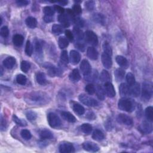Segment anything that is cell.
<instances>
[{
    "label": "cell",
    "instance_id": "cell-8",
    "mask_svg": "<svg viewBox=\"0 0 153 153\" xmlns=\"http://www.w3.org/2000/svg\"><path fill=\"white\" fill-rule=\"evenodd\" d=\"M80 69L84 76H87L91 72V67L89 62L86 59H83L80 63Z\"/></svg>",
    "mask_w": 153,
    "mask_h": 153
},
{
    "label": "cell",
    "instance_id": "cell-9",
    "mask_svg": "<svg viewBox=\"0 0 153 153\" xmlns=\"http://www.w3.org/2000/svg\"><path fill=\"white\" fill-rule=\"evenodd\" d=\"M117 120L118 123L125 124L126 126H131L133 123L132 118L124 114H120L118 115Z\"/></svg>",
    "mask_w": 153,
    "mask_h": 153
},
{
    "label": "cell",
    "instance_id": "cell-3",
    "mask_svg": "<svg viewBox=\"0 0 153 153\" xmlns=\"http://www.w3.org/2000/svg\"><path fill=\"white\" fill-rule=\"evenodd\" d=\"M152 84L151 82H145L143 83L142 89V96L145 100H149L152 95Z\"/></svg>",
    "mask_w": 153,
    "mask_h": 153
},
{
    "label": "cell",
    "instance_id": "cell-42",
    "mask_svg": "<svg viewBox=\"0 0 153 153\" xmlns=\"http://www.w3.org/2000/svg\"><path fill=\"white\" fill-rule=\"evenodd\" d=\"M60 62L63 65H67L69 62V57L68 56L67 51L63 50L60 54Z\"/></svg>",
    "mask_w": 153,
    "mask_h": 153
},
{
    "label": "cell",
    "instance_id": "cell-56",
    "mask_svg": "<svg viewBox=\"0 0 153 153\" xmlns=\"http://www.w3.org/2000/svg\"><path fill=\"white\" fill-rule=\"evenodd\" d=\"M7 122L5 120L4 118L2 115H1V131H4L7 128Z\"/></svg>",
    "mask_w": 153,
    "mask_h": 153
},
{
    "label": "cell",
    "instance_id": "cell-40",
    "mask_svg": "<svg viewBox=\"0 0 153 153\" xmlns=\"http://www.w3.org/2000/svg\"><path fill=\"white\" fill-rule=\"evenodd\" d=\"M95 92H96L97 96L100 100H103L105 99V92L104 88H103L100 85H97Z\"/></svg>",
    "mask_w": 153,
    "mask_h": 153
},
{
    "label": "cell",
    "instance_id": "cell-14",
    "mask_svg": "<svg viewBox=\"0 0 153 153\" xmlns=\"http://www.w3.org/2000/svg\"><path fill=\"white\" fill-rule=\"evenodd\" d=\"M69 59L72 65H75L79 62L81 60V55L77 51L74 50H71L69 53Z\"/></svg>",
    "mask_w": 153,
    "mask_h": 153
},
{
    "label": "cell",
    "instance_id": "cell-51",
    "mask_svg": "<svg viewBox=\"0 0 153 153\" xmlns=\"http://www.w3.org/2000/svg\"><path fill=\"white\" fill-rule=\"evenodd\" d=\"M94 5L95 2L94 1H87L84 4L85 8L88 11H92L94 8Z\"/></svg>",
    "mask_w": 153,
    "mask_h": 153
},
{
    "label": "cell",
    "instance_id": "cell-55",
    "mask_svg": "<svg viewBox=\"0 0 153 153\" xmlns=\"http://www.w3.org/2000/svg\"><path fill=\"white\" fill-rule=\"evenodd\" d=\"M65 34L66 38L68 39V40H69L70 41H72L74 40V34H73L72 32H71L70 30L66 29L65 31Z\"/></svg>",
    "mask_w": 153,
    "mask_h": 153
},
{
    "label": "cell",
    "instance_id": "cell-19",
    "mask_svg": "<svg viewBox=\"0 0 153 153\" xmlns=\"http://www.w3.org/2000/svg\"><path fill=\"white\" fill-rule=\"evenodd\" d=\"M87 56L91 60H95L98 58V52L97 50L93 47H89L87 49Z\"/></svg>",
    "mask_w": 153,
    "mask_h": 153
},
{
    "label": "cell",
    "instance_id": "cell-52",
    "mask_svg": "<svg viewBox=\"0 0 153 153\" xmlns=\"http://www.w3.org/2000/svg\"><path fill=\"white\" fill-rule=\"evenodd\" d=\"M0 34L3 38H7L9 35V29L7 26H4L1 28Z\"/></svg>",
    "mask_w": 153,
    "mask_h": 153
},
{
    "label": "cell",
    "instance_id": "cell-1",
    "mask_svg": "<svg viewBox=\"0 0 153 153\" xmlns=\"http://www.w3.org/2000/svg\"><path fill=\"white\" fill-rule=\"evenodd\" d=\"M27 100H28L29 103L33 105H42L48 103L49 97L44 92L40 91H32L29 94Z\"/></svg>",
    "mask_w": 153,
    "mask_h": 153
},
{
    "label": "cell",
    "instance_id": "cell-23",
    "mask_svg": "<svg viewBox=\"0 0 153 153\" xmlns=\"http://www.w3.org/2000/svg\"><path fill=\"white\" fill-rule=\"evenodd\" d=\"M119 93L123 97L127 96L129 95V86L126 83H121L119 87Z\"/></svg>",
    "mask_w": 153,
    "mask_h": 153
},
{
    "label": "cell",
    "instance_id": "cell-21",
    "mask_svg": "<svg viewBox=\"0 0 153 153\" xmlns=\"http://www.w3.org/2000/svg\"><path fill=\"white\" fill-rule=\"evenodd\" d=\"M70 20L71 19H69V17L66 14H60L58 16L59 22L62 23V26H63V27H68L69 26Z\"/></svg>",
    "mask_w": 153,
    "mask_h": 153
},
{
    "label": "cell",
    "instance_id": "cell-13",
    "mask_svg": "<svg viewBox=\"0 0 153 153\" xmlns=\"http://www.w3.org/2000/svg\"><path fill=\"white\" fill-rule=\"evenodd\" d=\"M33 48L35 51V56L38 58H42L43 56L42 53V47L41 44V43L36 39H35L33 41Z\"/></svg>",
    "mask_w": 153,
    "mask_h": 153
},
{
    "label": "cell",
    "instance_id": "cell-2",
    "mask_svg": "<svg viewBox=\"0 0 153 153\" xmlns=\"http://www.w3.org/2000/svg\"><path fill=\"white\" fill-rule=\"evenodd\" d=\"M118 107L120 110L131 112L134 109V104L131 100L126 97H123L119 100L118 102Z\"/></svg>",
    "mask_w": 153,
    "mask_h": 153
},
{
    "label": "cell",
    "instance_id": "cell-26",
    "mask_svg": "<svg viewBox=\"0 0 153 153\" xmlns=\"http://www.w3.org/2000/svg\"><path fill=\"white\" fill-rule=\"evenodd\" d=\"M25 23L27 27L29 28L33 29L37 26V20L36 19L32 16L27 17L25 20Z\"/></svg>",
    "mask_w": 153,
    "mask_h": 153
},
{
    "label": "cell",
    "instance_id": "cell-54",
    "mask_svg": "<svg viewBox=\"0 0 153 153\" xmlns=\"http://www.w3.org/2000/svg\"><path fill=\"white\" fill-rule=\"evenodd\" d=\"M72 10L74 12V13L76 14H79L82 13L81 7L78 4H74V5L73 6V8H72Z\"/></svg>",
    "mask_w": 153,
    "mask_h": 153
},
{
    "label": "cell",
    "instance_id": "cell-48",
    "mask_svg": "<svg viewBox=\"0 0 153 153\" xmlns=\"http://www.w3.org/2000/svg\"><path fill=\"white\" fill-rule=\"evenodd\" d=\"M43 11L45 16L52 17L54 14V10L51 7L49 6L44 7L43 8Z\"/></svg>",
    "mask_w": 153,
    "mask_h": 153
},
{
    "label": "cell",
    "instance_id": "cell-46",
    "mask_svg": "<svg viewBox=\"0 0 153 153\" xmlns=\"http://www.w3.org/2000/svg\"><path fill=\"white\" fill-rule=\"evenodd\" d=\"M13 120L17 125L20 126H25L27 125V123L26 122L25 120L19 118L14 114L13 115Z\"/></svg>",
    "mask_w": 153,
    "mask_h": 153
},
{
    "label": "cell",
    "instance_id": "cell-17",
    "mask_svg": "<svg viewBox=\"0 0 153 153\" xmlns=\"http://www.w3.org/2000/svg\"><path fill=\"white\" fill-rule=\"evenodd\" d=\"M140 130L145 133H149L152 130L151 122L149 121H143L140 126Z\"/></svg>",
    "mask_w": 153,
    "mask_h": 153
},
{
    "label": "cell",
    "instance_id": "cell-12",
    "mask_svg": "<svg viewBox=\"0 0 153 153\" xmlns=\"http://www.w3.org/2000/svg\"><path fill=\"white\" fill-rule=\"evenodd\" d=\"M104 90L109 97H114L115 96V90L114 87L111 82H107L105 83Z\"/></svg>",
    "mask_w": 153,
    "mask_h": 153
},
{
    "label": "cell",
    "instance_id": "cell-25",
    "mask_svg": "<svg viewBox=\"0 0 153 153\" xmlns=\"http://www.w3.org/2000/svg\"><path fill=\"white\" fill-rule=\"evenodd\" d=\"M114 75L117 82L121 81L124 78L125 71L121 68H118L114 71Z\"/></svg>",
    "mask_w": 153,
    "mask_h": 153
},
{
    "label": "cell",
    "instance_id": "cell-61",
    "mask_svg": "<svg viewBox=\"0 0 153 153\" xmlns=\"http://www.w3.org/2000/svg\"><path fill=\"white\" fill-rule=\"evenodd\" d=\"M43 19L44 22H45L46 23H50L53 20V19L52 18V17L48 16H44Z\"/></svg>",
    "mask_w": 153,
    "mask_h": 153
},
{
    "label": "cell",
    "instance_id": "cell-28",
    "mask_svg": "<svg viewBox=\"0 0 153 153\" xmlns=\"http://www.w3.org/2000/svg\"><path fill=\"white\" fill-rule=\"evenodd\" d=\"M36 82L40 85H45L47 83V79L44 73L39 72L36 75Z\"/></svg>",
    "mask_w": 153,
    "mask_h": 153
},
{
    "label": "cell",
    "instance_id": "cell-31",
    "mask_svg": "<svg viewBox=\"0 0 153 153\" xmlns=\"http://www.w3.org/2000/svg\"><path fill=\"white\" fill-rule=\"evenodd\" d=\"M40 138L44 139H50L53 137V133L48 129H43L39 133Z\"/></svg>",
    "mask_w": 153,
    "mask_h": 153
},
{
    "label": "cell",
    "instance_id": "cell-45",
    "mask_svg": "<svg viewBox=\"0 0 153 153\" xmlns=\"http://www.w3.org/2000/svg\"><path fill=\"white\" fill-rule=\"evenodd\" d=\"M30 64L27 61L23 60L21 62L20 68L23 72H27L30 69Z\"/></svg>",
    "mask_w": 153,
    "mask_h": 153
},
{
    "label": "cell",
    "instance_id": "cell-20",
    "mask_svg": "<svg viewBox=\"0 0 153 153\" xmlns=\"http://www.w3.org/2000/svg\"><path fill=\"white\" fill-rule=\"evenodd\" d=\"M115 60L117 64L121 68L126 69L128 67V65H129L128 62L127 60V59L124 56H120V55L117 56L115 57Z\"/></svg>",
    "mask_w": 153,
    "mask_h": 153
},
{
    "label": "cell",
    "instance_id": "cell-5",
    "mask_svg": "<svg viewBox=\"0 0 153 153\" xmlns=\"http://www.w3.org/2000/svg\"><path fill=\"white\" fill-rule=\"evenodd\" d=\"M47 121L49 126L52 128H57L61 124V121L57 114L50 112L47 115Z\"/></svg>",
    "mask_w": 153,
    "mask_h": 153
},
{
    "label": "cell",
    "instance_id": "cell-6",
    "mask_svg": "<svg viewBox=\"0 0 153 153\" xmlns=\"http://www.w3.org/2000/svg\"><path fill=\"white\" fill-rule=\"evenodd\" d=\"M85 41L93 46H96L98 44V38L97 35L92 30H87L84 33Z\"/></svg>",
    "mask_w": 153,
    "mask_h": 153
},
{
    "label": "cell",
    "instance_id": "cell-62",
    "mask_svg": "<svg viewBox=\"0 0 153 153\" xmlns=\"http://www.w3.org/2000/svg\"><path fill=\"white\" fill-rule=\"evenodd\" d=\"M51 2H57L59 3L62 5H66L68 4V1H50Z\"/></svg>",
    "mask_w": 153,
    "mask_h": 153
},
{
    "label": "cell",
    "instance_id": "cell-15",
    "mask_svg": "<svg viewBox=\"0 0 153 153\" xmlns=\"http://www.w3.org/2000/svg\"><path fill=\"white\" fill-rule=\"evenodd\" d=\"M140 92V85L137 82H135L131 86H129V95L133 97H137Z\"/></svg>",
    "mask_w": 153,
    "mask_h": 153
},
{
    "label": "cell",
    "instance_id": "cell-24",
    "mask_svg": "<svg viewBox=\"0 0 153 153\" xmlns=\"http://www.w3.org/2000/svg\"><path fill=\"white\" fill-rule=\"evenodd\" d=\"M62 117L66 121L69 123H75L76 121L75 117L69 112L62 111L60 113Z\"/></svg>",
    "mask_w": 153,
    "mask_h": 153
},
{
    "label": "cell",
    "instance_id": "cell-39",
    "mask_svg": "<svg viewBox=\"0 0 153 153\" xmlns=\"http://www.w3.org/2000/svg\"><path fill=\"white\" fill-rule=\"evenodd\" d=\"M52 32L55 35H60L63 32V26L60 25L54 24L52 26Z\"/></svg>",
    "mask_w": 153,
    "mask_h": 153
},
{
    "label": "cell",
    "instance_id": "cell-41",
    "mask_svg": "<svg viewBox=\"0 0 153 153\" xmlns=\"http://www.w3.org/2000/svg\"><path fill=\"white\" fill-rule=\"evenodd\" d=\"M33 46L32 44L30 43V41L29 40H27L26 43V46H25V53L26 55L28 56H30L33 53Z\"/></svg>",
    "mask_w": 153,
    "mask_h": 153
},
{
    "label": "cell",
    "instance_id": "cell-43",
    "mask_svg": "<svg viewBox=\"0 0 153 153\" xmlns=\"http://www.w3.org/2000/svg\"><path fill=\"white\" fill-rule=\"evenodd\" d=\"M26 117L29 121H34L37 118V114L32 111H27L26 112Z\"/></svg>",
    "mask_w": 153,
    "mask_h": 153
},
{
    "label": "cell",
    "instance_id": "cell-4",
    "mask_svg": "<svg viewBox=\"0 0 153 153\" xmlns=\"http://www.w3.org/2000/svg\"><path fill=\"white\" fill-rule=\"evenodd\" d=\"M78 99L82 103L88 106L93 107V106H96L98 105V102L96 99H94L91 97L88 96L87 94H81L79 96Z\"/></svg>",
    "mask_w": 153,
    "mask_h": 153
},
{
    "label": "cell",
    "instance_id": "cell-38",
    "mask_svg": "<svg viewBox=\"0 0 153 153\" xmlns=\"http://www.w3.org/2000/svg\"><path fill=\"white\" fill-rule=\"evenodd\" d=\"M145 116L148 121L152 122L153 119V108L151 106L147 107L145 109Z\"/></svg>",
    "mask_w": 153,
    "mask_h": 153
},
{
    "label": "cell",
    "instance_id": "cell-27",
    "mask_svg": "<svg viewBox=\"0 0 153 153\" xmlns=\"http://www.w3.org/2000/svg\"><path fill=\"white\" fill-rule=\"evenodd\" d=\"M74 36L76 38V39L78 41L82 40L84 38V33L82 31L81 29H80L79 27H74L72 32Z\"/></svg>",
    "mask_w": 153,
    "mask_h": 153
},
{
    "label": "cell",
    "instance_id": "cell-35",
    "mask_svg": "<svg viewBox=\"0 0 153 153\" xmlns=\"http://www.w3.org/2000/svg\"><path fill=\"white\" fill-rule=\"evenodd\" d=\"M58 44H59V47L60 48L63 49V48H66L68 46L69 41H68V39L66 37H65V36H60L59 38Z\"/></svg>",
    "mask_w": 153,
    "mask_h": 153
},
{
    "label": "cell",
    "instance_id": "cell-49",
    "mask_svg": "<svg viewBox=\"0 0 153 153\" xmlns=\"http://www.w3.org/2000/svg\"><path fill=\"white\" fill-rule=\"evenodd\" d=\"M103 53H105L110 56H112V48L109 45V44L107 42V41H105L103 44Z\"/></svg>",
    "mask_w": 153,
    "mask_h": 153
},
{
    "label": "cell",
    "instance_id": "cell-32",
    "mask_svg": "<svg viewBox=\"0 0 153 153\" xmlns=\"http://www.w3.org/2000/svg\"><path fill=\"white\" fill-rule=\"evenodd\" d=\"M24 41V38L22 35L16 34L13 37V42L16 46H21Z\"/></svg>",
    "mask_w": 153,
    "mask_h": 153
},
{
    "label": "cell",
    "instance_id": "cell-58",
    "mask_svg": "<svg viewBox=\"0 0 153 153\" xmlns=\"http://www.w3.org/2000/svg\"><path fill=\"white\" fill-rule=\"evenodd\" d=\"M54 10H55L60 14H64V13H65V9L62 6H60L58 5H55L54 6Z\"/></svg>",
    "mask_w": 153,
    "mask_h": 153
},
{
    "label": "cell",
    "instance_id": "cell-16",
    "mask_svg": "<svg viewBox=\"0 0 153 153\" xmlns=\"http://www.w3.org/2000/svg\"><path fill=\"white\" fill-rule=\"evenodd\" d=\"M44 66V67L45 68L47 69L48 75L50 76L53 77V76H56V75H59V74H60V72L54 65H51L50 63H47Z\"/></svg>",
    "mask_w": 153,
    "mask_h": 153
},
{
    "label": "cell",
    "instance_id": "cell-59",
    "mask_svg": "<svg viewBox=\"0 0 153 153\" xmlns=\"http://www.w3.org/2000/svg\"><path fill=\"white\" fill-rule=\"evenodd\" d=\"M75 47L81 51H84L85 50L84 44L82 43H81V42H76V44H75Z\"/></svg>",
    "mask_w": 153,
    "mask_h": 153
},
{
    "label": "cell",
    "instance_id": "cell-30",
    "mask_svg": "<svg viewBox=\"0 0 153 153\" xmlns=\"http://www.w3.org/2000/svg\"><path fill=\"white\" fill-rule=\"evenodd\" d=\"M72 109L76 114L79 115H82L85 112L84 108L78 103H74L72 105Z\"/></svg>",
    "mask_w": 153,
    "mask_h": 153
},
{
    "label": "cell",
    "instance_id": "cell-29",
    "mask_svg": "<svg viewBox=\"0 0 153 153\" xmlns=\"http://www.w3.org/2000/svg\"><path fill=\"white\" fill-rule=\"evenodd\" d=\"M92 19L93 20L99 24L101 25H104L105 22V18L104 16L102 14L100 13H94L92 16Z\"/></svg>",
    "mask_w": 153,
    "mask_h": 153
},
{
    "label": "cell",
    "instance_id": "cell-53",
    "mask_svg": "<svg viewBox=\"0 0 153 153\" xmlns=\"http://www.w3.org/2000/svg\"><path fill=\"white\" fill-rule=\"evenodd\" d=\"M74 22L75 23V24L76 25V27H83L84 25V20L79 17L77 18H75L74 20Z\"/></svg>",
    "mask_w": 153,
    "mask_h": 153
},
{
    "label": "cell",
    "instance_id": "cell-63",
    "mask_svg": "<svg viewBox=\"0 0 153 153\" xmlns=\"http://www.w3.org/2000/svg\"><path fill=\"white\" fill-rule=\"evenodd\" d=\"M2 74H3V69H2V68L1 67V76L2 75Z\"/></svg>",
    "mask_w": 153,
    "mask_h": 153
},
{
    "label": "cell",
    "instance_id": "cell-57",
    "mask_svg": "<svg viewBox=\"0 0 153 153\" xmlns=\"http://www.w3.org/2000/svg\"><path fill=\"white\" fill-rule=\"evenodd\" d=\"M16 3L19 7H25L28 5V4L29 3V1L27 0H17L16 1Z\"/></svg>",
    "mask_w": 153,
    "mask_h": 153
},
{
    "label": "cell",
    "instance_id": "cell-22",
    "mask_svg": "<svg viewBox=\"0 0 153 153\" xmlns=\"http://www.w3.org/2000/svg\"><path fill=\"white\" fill-rule=\"evenodd\" d=\"M69 79L73 82H76L81 79V75L77 69H74L72 71L69 75Z\"/></svg>",
    "mask_w": 153,
    "mask_h": 153
},
{
    "label": "cell",
    "instance_id": "cell-36",
    "mask_svg": "<svg viewBox=\"0 0 153 153\" xmlns=\"http://www.w3.org/2000/svg\"><path fill=\"white\" fill-rule=\"evenodd\" d=\"M126 79L127 81V84L128 86H131L136 82L134 76L131 72H128L127 74V75L126 76Z\"/></svg>",
    "mask_w": 153,
    "mask_h": 153
},
{
    "label": "cell",
    "instance_id": "cell-34",
    "mask_svg": "<svg viewBox=\"0 0 153 153\" xmlns=\"http://www.w3.org/2000/svg\"><path fill=\"white\" fill-rule=\"evenodd\" d=\"M100 79L101 80L102 82H104L105 83L107 82H110L111 76L106 70L104 69L102 71L100 75Z\"/></svg>",
    "mask_w": 153,
    "mask_h": 153
},
{
    "label": "cell",
    "instance_id": "cell-33",
    "mask_svg": "<svg viewBox=\"0 0 153 153\" xmlns=\"http://www.w3.org/2000/svg\"><path fill=\"white\" fill-rule=\"evenodd\" d=\"M92 137L93 139L97 140V141H100L103 140L105 137L103 133L99 130V129H96L93 131V134H92Z\"/></svg>",
    "mask_w": 153,
    "mask_h": 153
},
{
    "label": "cell",
    "instance_id": "cell-7",
    "mask_svg": "<svg viewBox=\"0 0 153 153\" xmlns=\"http://www.w3.org/2000/svg\"><path fill=\"white\" fill-rule=\"evenodd\" d=\"M59 149L61 153H71L75 151L74 145L68 142H63L61 143L59 146Z\"/></svg>",
    "mask_w": 153,
    "mask_h": 153
},
{
    "label": "cell",
    "instance_id": "cell-44",
    "mask_svg": "<svg viewBox=\"0 0 153 153\" xmlns=\"http://www.w3.org/2000/svg\"><path fill=\"white\" fill-rule=\"evenodd\" d=\"M20 135L25 140H29L32 137V134L30 131L27 129H23L20 132Z\"/></svg>",
    "mask_w": 153,
    "mask_h": 153
},
{
    "label": "cell",
    "instance_id": "cell-37",
    "mask_svg": "<svg viewBox=\"0 0 153 153\" xmlns=\"http://www.w3.org/2000/svg\"><path fill=\"white\" fill-rule=\"evenodd\" d=\"M81 130L84 133L88 134L92 131V126L88 123H84L81 126Z\"/></svg>",
    "mask_w": 153,
    "mask_h": 153
},
{
    "label": "cell",
    "instance_id": "cell-60",
    "mask_svg": "<svg viewBox=\"0 0 153 153\" xmlns=\"http://www.w3.org/2000/svg\"><path fill=\"white\" fill-rule=\"evenodd\" d=\"M86 118L87 119H88L89 120H93L95 119L96 116H95V114L93 112H88L87 114Z\"/></svg>",
    "mask_w": 153,
    "mask_h": 153
},
{
    "label": "cell",
    "instance_id": "cell-11",
    "mask_svg": "<svg viewBox=\"0 0 153 153\" xmlns=\"http://www.w3.org/2000/svg\"><path fill=\"white\" fill-rule=\"evenodd\" d=\"M102 62L103 66L106 69H110L112 65V60L111 58V56L103 53L101 56Z\"/></svg>",
    "mask_w": 153,
    "mask_h": 153
},
{
    "label": "cell",
    "instance_id": "cell-10",
    "mask_svg": "<svg viewBox=\"0 0 153 153\" xmlns=\"http://www.w3.org/2000/svg\"><path fill=\"white\" fill-rule=\"evenodd\" d=\"M82 148L88 152H97L99 150V147L97 145H96L95 143L87 141L85 142L82 143Z\"/></svg>",
    "mask_w": 153,
    "mask_h": 153
},
{
    "label": "cell",
    "instance_id": "cell-50",
    "mask_svg": "<svg viewBox=\"0 0 153 153\" xmlns=\"http://www.w3.org/2000/svg\"><path fill=\"white\" fill-rule=\"evenodd\" d=\"M85 90L86 92L89 94H93L96 91L95 87L92 84H88L86 85L85 87Z\"/></svg>",
    "mask_w": 153,
    "mask_h": 153
},
{
    "label": "cell",
    "instance_id": "cell-47",
    "mask_svg": "<svg viewBox=\"0 0 153 153\" xmlns=\"http://www.w3.org/2000/svg\"><path fill=\"white\" fill-rule=\"evenodd\" d=\"M16 81L20 85H25L26 83L27 78L24 75L19 74L16 76Z\"/></svg>",
    "mask_w": 153,
    "mask_h": 153
},
{
    "label": "cell",
    "instance_id": "cell-18",
    "mask_svg": "<svg viewBox=\"0 0 153 153\" xmlns=\"http://www.w3.org/2000/svg\"><path fill=\"white\" fill-rule=\"evenodd\" d=\"M16 59L12 56H8L3 60V66L8 69H12L16 64Z\"/></svg>",
    "mask_w": 153,
    "mask_h": 153
}]
</instances>
